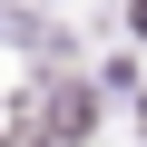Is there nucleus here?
<instances>
[{"label":"nucleus","instance_id":"f257e3e1","mask_svg":"<svg viewBox=\"0 0 147 147\" xmlns=\"http://www.w3.org/2000/svg\"><path fill=\"white\" fill-rule=\"evenodd\" d=\"M137 39H147V0H137Z\"/></svg>","mask_w":147,"mask_h":147}]
</instances>
